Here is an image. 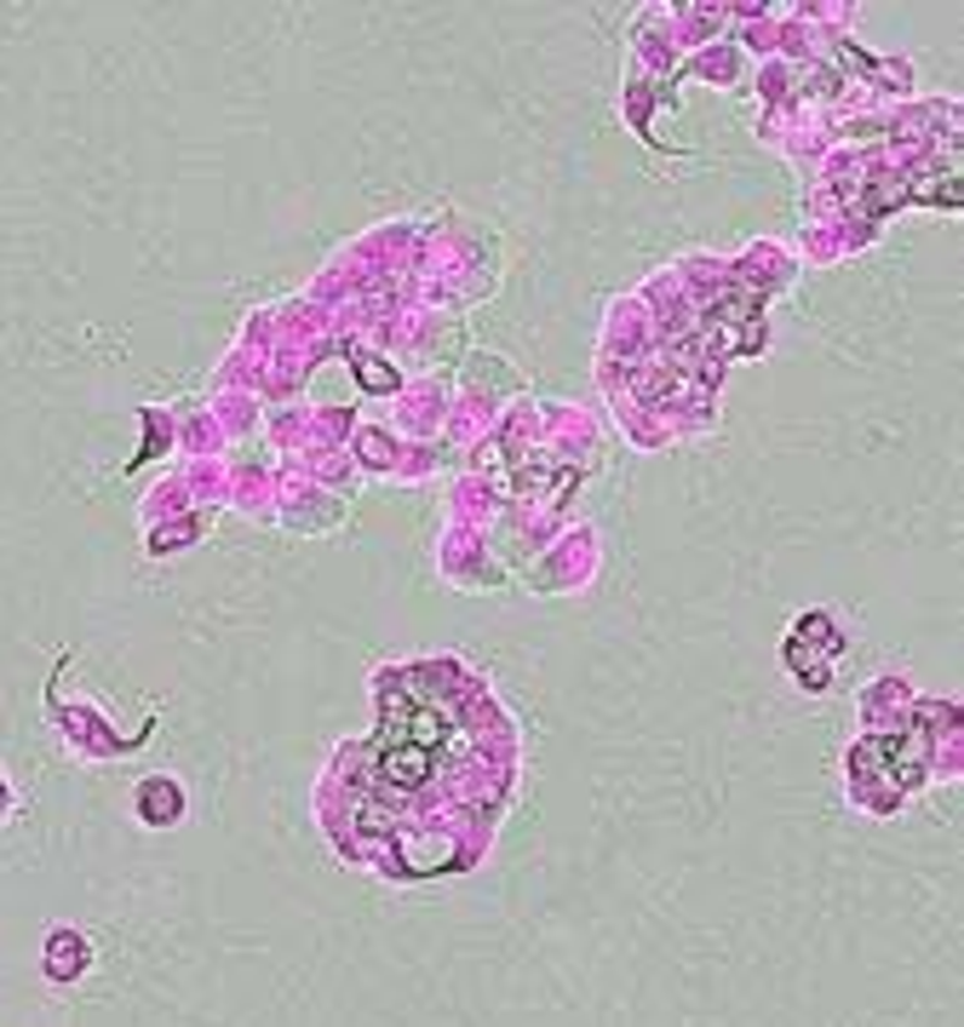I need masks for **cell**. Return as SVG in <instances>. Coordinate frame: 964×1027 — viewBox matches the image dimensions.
I'll return each instance as SVG.
<instances>
[{
	"label": "cell",
	"instance_id": "6da1fadb",
	"mask_svg": "<svg viewBox=\"0 0 964 1027\" xmlns=\"http://www.w3.org/2000/svg\"><path fill=\"white\" fill-rule=\"evenodd\" d=\"M40 971L47 981H80L92 971V941L87 930H69V924H52L47 930V948H40Z\"/></svg>",
	"mask_w": 964,
	"mask_h": 1027
}]
</instances>
